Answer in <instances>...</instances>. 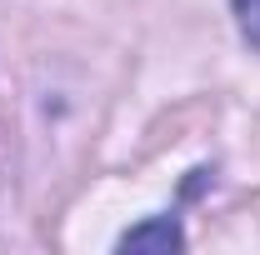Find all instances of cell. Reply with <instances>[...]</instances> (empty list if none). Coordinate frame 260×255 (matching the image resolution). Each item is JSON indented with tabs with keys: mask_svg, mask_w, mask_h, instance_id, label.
<instances>
[{
	"mask_svg": "<svg viewBox=\"0 0 260 255\" xmlns=\"http://www.w3.org/2000/svg\"><path fill=\"white\" fill-rule=\"evenodd\" d=\"M175 245H185V235H180V225L170 215L145 220V225H135V230L120 235V250H175Z\"/></svg>",
	"mask_w": 260,
	"mask_h": 255,
	"instance_id": "1",
	"label": "cell"
},
{
	"mask_svg": "<svg viewBox=\"0 0 260 255\" xmlns=\"http://www.w3.org/2000/svg\"><path fill=\"white\" fill-rule=\"evenodd\" d=\"M235 20H240V35L260 50V0H235Z\"/></svg>",
	"mask_w": 260,
	"mask_h": 255,
	"instance_id": "2",
	"label": "cell"
}]
</instances>
